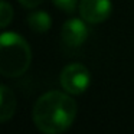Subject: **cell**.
I'll use <instances>...</instances> for the list:
<instances>
[{
	"mask_svg": "<svg viewBox=\"0 0 134 134\" xmlns=\"http://www.w3.org/2000/svg\"><path fill=\"white\" fill-rule=\"evenodd\" d=\"M78 105L68 92L48 91L36 99L32 120L41 133L62 134L75 121Z\"/></svg>",
	"mask_w": 134,
	"mask_h": 134,
	"instance_id": "cell-1",
	"label": "cell"
},
{
	"mask_svg": "<svg viewBox=\"0 0 134 134\" xmlns=\"http://www.w3.org/2000/svg\"><path fill=\"white\" fill-rule=\"evenodd\" d=\"M59 82L65 92L71 95H81L91 84V72L82 64H69L61 71Z\"/></svg>",
	"mask_w": 134,
	"mask_h": 134,
	"instance_id": "cell-3",
	"label": "cell"
},
{
	"mask_svg": "<svg viewBox=\"0 0 134 134\" xmlns=\"http://www.w3.org/2000/svg\"><path fill=\"white\" fill-rule=\"evenodd\" d=\"M32 62L27 42L16 32H3L0 36V74L4 78L23 75Z\"/></svg>",
	"mask_w": 134,
	"mask_h": 134,
	"instance_id": "cell-2",
	"label": "cell"
},
{
	"mask_svg": "<svg viewBox=\"0 0 134 134\" xmlns=\"http://www.w3.org/2000/svg\"><path fill=\"white\" fill-rule=\"evenodd\" d=\"M13 19V7L9 4V2L3 0L0 6V25L2 27H7Z\"/></svg>",
	"mask_w": 134,
	"mask_h": 134,
	"instance_id": "cell-8",
	"label": "cell"
},
{
	"mask_svg": "<svg viewBox=\"0 0 134 134\" xmlns=\"http://www.w3.org/2000/svg\"><path fill=\"white\" fill-rule=\"evenodd\" d=\"M88 35H90V30H88L87 22L82 18L68 19L61 29L62 42L68 48H78L84 45L85 41L88 39Z\"/></svg>",
	"mask_w": 134,
	"mask_h": 134,
	"instance_id": "cell-5",
	"label": "cell"
},
{
	"mask_svg": "<svg viewBox=\"0 0 134 134\" xmlns=\"http://www.w3.org/2000/svg\"><path fill=\"white\" fill-rule=\"evenodd\" d=\"M18 2L23 7H26V9H35V7H38L39 4L43 3L45 0H18Z\"/></svg>",
	"mask_w": 134,
	"mask_h": 134,
	"instance_id": "cell-10",
	"label": "cell"
},
{
	"mask_svg": "<svg viewBox=\"0 0 134 134\" xmlns=\"http://www.w3.org/2000/svg\"><path fill=\"white\" fill-rule=\"evenodd\" d=\"M52 3L55 4L58 9H61L65 13H74L79 6V0H52Z\"/></svg>",
	"mask_w": 134,
	"mask_h": 134,
	"instance_id": "cell-9",
	"label": "cell"
},
{
	"mask_svg": "<svg viewBox=\"0 0 134 134\" xmlns=\"http://www.w3.org/2000/svg\"><path fill=\"white\" fill-rule=\"evenodd\" d=\"M78 10L87 23L98 25L110 18L113 4L111 0H79Z\"/></svg>",
	"mask_w": 134,
	"mask_h": 134,
	"instance_id": "cell-4",
	"label": "cell"
},
{
	"mask_svg": "<svg viewBox=\"0 0 134 134\" xmlns=\"http://www.w3.org/2000/svg\"><path fill=\"white\" fill-rule=\"evenodd\" d=\"M0 99H2V107H0V122L4 124L12 117L15 115L16 111V97L13 91L7 85L0 87Z\"/></svg>",
	"mask_w": 134,
	"mask_h": 134,
	"instance_id": "cell-6",
	"label": "cell"
},
{
	"mask_svg": "<svg viewBox=\"0 0 134 134\" xmlns=\"http://www.w3.org/2000/svg\"><path fill=\"white\" fill-rule=\"evenodd\" d=\"M27 25L30 26V29L36 33H45L51 29L52 26V18L49 16L48 12L43 10H38L33 12L27 16Z\"/></svg>",
	"mask_w": 134,
	"mask_h": 134,
	"instance_id": "cell-7",
	"label": "cell"
}]
</instances>
